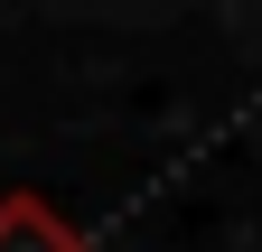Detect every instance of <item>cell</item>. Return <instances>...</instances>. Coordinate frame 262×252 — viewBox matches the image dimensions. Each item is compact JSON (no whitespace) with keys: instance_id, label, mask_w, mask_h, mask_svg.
I'll return each instance as SVG.
<instances>
[{"instance_id":"cell-1","label":"cell","mask_w":262,"mask_h":252,"mask_svg":"<svg viewBox=\"0 0 262 252\" xmlns=\"http://www.w3.org/2000/svg\"><path fill=\"white\" fill-rule=\"evenodd\" d=\"M0 252H84V234L66 224V215H56L47 196L10 187V196H0Z\"/></svg>"}]
</instances>
